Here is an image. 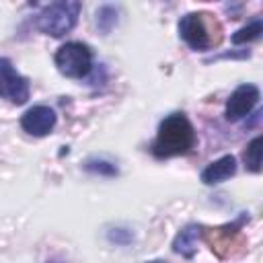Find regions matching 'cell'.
Masks as SVG:
<instances>
[{
	"mask_svg": "<svg viewBox=\"0 0 263 263\" xmlns=\"http://www.w3.org/2000/svg\"><path fill=\"white\" fill-rule=\"evenodd\" d=\"M193 146H195V129L191 121L183 113H171L160 121L150 150L156 158H171L191 152Z\"/></svg>",
	"mask_w": 263,
	"mask_h": 263,
	"instance_id": "obj_1",
	"label": "cell"
},
{
	"mask_svg": "<svg viewBox=\"0 0 263 263\" xmlns=\"http://www.w3.org/2000/svg\"><path fill=\"white\" fill-rule=\"evenodd\" d=\"M181 39L195 51H208L222 39V27L210 12H189L179 21Z\"/></svg>",
	"mask_w": 263,
	"mask_h": 263,
	"instance_id": "obj_2",
	"label": "cell"
},
{
	"mask_svg": "<svg viewBox=\"0 0 263 263\" xmlns=\"http://www.w3.org/2000/svg\"><path fill=\"white\" fill-rule=\"evenodd\" d=\"M82 4L78 0H60L49 6H45L37 16H35V27L51 37H64L70 33L78 21Z\"/></svg>",
	"mask_w": 263,
	"mask_h": 263,
	"instance_id": "obj_3",
	"label": "cell"
},
{
	"mask_svg": "<svg viewBox=\"0 0 263 263\" xmlns=\"http://www.w3.org/2000/svg\"><path fill=\"white\" fill-rule=\"evenodd\" d=\"M55 68L68 78H86L92 70V49L80 41H68L53 55Z\"/></svg>",
	"mask_w": 263,
	"mask_h": 263,
	"instance_id": "obj_4",
	"label": "cell"
},
{
	"mask_svg": "<svg viewBox=\"0 0 263 263\" xmlns=\"http://www.w3.org/2000/svg\"><path fill=\"white\" fill-rule=\"evenodd\" d=\"M29 95H31L29 80L16 72V68L8 58H0V99L12 105H23L29 101Z\"/></svg>",
	"mask_w": 263,
	"mask_h": 263,
	"instance_id": "obj_5",
	"label": "cell"
},
{
	"mask_svg": "<svg viewBox=\"0 0 263 263\" xmlns=\"http://www.w3.org/2000/svg\"><path fill=\"white\" fill-rule=\"evenodd\" d=\"M259 99H261V92H259V88L255 84L247 82V84L236 86L230 92L228 101H226V109H224L226 119L228 121H238V119L247 117L257 107Z\"/></svg>",
	"mask_w": 263,
	"mask_h": 263,
	"instance_id": "obj_6",
	"label": "cell"
},
{
	"mask_svg": "<svg viewBox=\"0 0 263 263\" xmlns=\"http://www.w3.org/2000/svg\"><path fill=\"white\" fill-rule=\"evenodd\" d=\"M55 111L47 105H35V107H29L23 115H21V127L31 134V136H37V138H43L47 134H51V129L55 127Z\"/></svg>",
	"mask_w": 263,
	"mask_h": 263,
	"instance_id": "obj_7",
	"label": "cell"
},
{
	"mask_svg": "<svg viewBox=\"0 0 263 263\" xmlns=\"http://www.w3.org/2000/svg\"><path fill=\"white\" fill-rule=\"evenodd\" d=\"M234 173H236V158L232 154H224L218 160L210 162L201 171V183H205V185H218V183L230 179Z\"/></svg>",
	"mask_w": 263,
	"mask_h": 263,
	"instance_id": "obj_8",
	"label": "cell"
},
{
	"mask_svg": "<svg viewBox=\"0 0 263 263\" xmlns=\"http://www.w3.org/2000/svg\"><path fill=\"white\" fill-rule=\"evenodd\" d=\"M201 230H203V226H199V224H187L175 236L173 251L179 253V255H183V257H187V259H191L195 255V251H197V240L201 236Z\"/></svg>",
	"mask_w": 263,
	"mask_h": 263,
	"instance_id": "obj_9",
	"label": "cell"
},
{
	"mask_svg": "<svg viewBox=\"0 0 263 263\" xmlns=\"http://www.w3.org/2000/svg\"><path fill=\"white\" fill-rule=\"evenodd\" d=\"M261 146H263V138L257 136V138H253V140L247 144V148H245V152H242L245 166H247V171H251V173H259V171H261Z\"/></svg>",
	"mask_w": 263,
	"mask_h": 263,
	"instance_id": "obj_10",
	"label": "cell"
},
{
	"mask_svg": "<svg viewBox=\"0 0 263 263\" xmlns=\"http://www.w3.org/2000/svg\"><path fill=\"white\" fill-rule=\"evenodd\" d=\"M261 33H263V23H261V18H255L253 23L245 25L242 29H238V31L232 35V43H234V45H240V43L255 41V39L261 37Z\"/></svg>",
	"mask_w": 263,
	"mask_h": 263,
	"instance_id": "obj_11",
	"label": "cell"
},
{
	"mask_svg": "<svg viewBox=\"0 0 263 263\" xmlns=\"http://www.w3.org/2000/svg\"><path fill=\"white\" fill-rule=\"evenodd\" d=\"M97 27L103 35H107L115 25H117V8L111 6V4H103L99 10H97Z\"/></svg>",
	"mask_w": 263,
	"mask_h": 263,
	"instance_id": "obj_12",
	"label": "cell"
},
{
	"mask_svg": "<svg viewBox=\"0 0 263 263\" xmlns=\"http://www.w3.org/2000/svg\"><path fill=\"white\" fill-rule=\"evenodd\" d=\"M84 168L88 173H97V175H107V177H113L117 175V166L109 160H97V158H90L84 162Z\"/></svg>",
	"mask_w": 263,
	"mask_h": 263,
	"instance_id": "obj_13",
	"label": "cell"
},
{
	"mask_svg": "<svg viewBox=\"0 0 263 263\" xmlns=\"http://www.w3.org/2000/svg\"><path fill=\"white\" fill-rule=\"evenodd\" d=\"M146 263H166V261H162V259H154V261H146Z\"/></svg>",
	"mask_w": 263,
	"mask_h": 263,
	"instance_id": "obj_14",
	"label": "cell"
}]
</instances>
